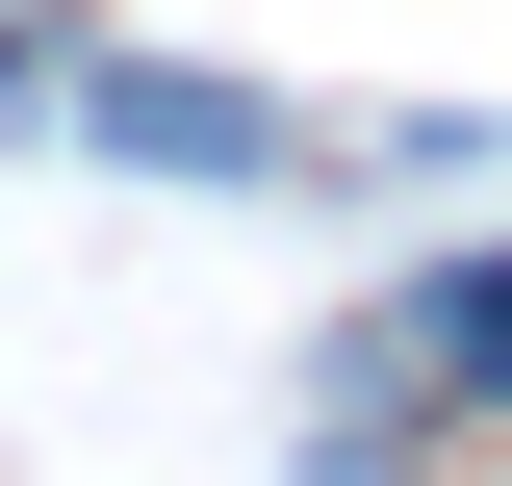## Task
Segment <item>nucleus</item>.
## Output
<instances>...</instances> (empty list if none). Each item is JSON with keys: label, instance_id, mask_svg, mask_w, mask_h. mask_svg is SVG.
Masks as SVG:
<instances>
[{"label": "nucleus", "instance_id": "nucleus-1", "mask_svg": "<svg viewBox=\"0 0 512 486\" xmlns=\"http://www.w3.org/2000/svg\"><path fill=\"white\" fill-rule=\"evenodd\" d=\"M77 128H103V154H180V180H282V128L205 103V77H77Z\"/></svg>", "mask_w": 512, "mask_h": 486}, {"label": "nucleus", "instance_id": "nucleus-2", "mask_svg": "<svg viewBox=\"0 0 512 486\" xmlns=\"http://www.w3.org/2000/svg\"><path fill=\"white\" fill-rule=\"evenodd\" d=\"M436 359H487V384H512V256H487V282H436Z\"/></svg>", "mask_w": 512, "mask_h": 486}]
</instances>
